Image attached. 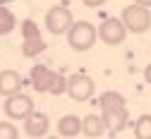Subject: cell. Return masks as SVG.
Segmentation results:
<instances>
[{
  "mask_svg": "<svg viewBox=\"0 0 151 139\" xmlns=\"http://www.w3.org/2000/svg\"><path fill=\"white\" fill-rule=\"evenodd\" d=\"M17 137H19V130L12 122H0V139H17Z\"/></svg>",
  "mask_w": 151,
  "mask_h": 139,
  "instance_id": "cell-17",
  "label": "cell"
},
{
  "mask_svg": "<svg viewBox=\"0 0 151 139\" xmlns=\"http://www.w3.org/2000/svg\"><path fill=\"white\" fill-rule=\"evenodd\" d=\"M58 134H63V137L82 134V117L79 115H63L58 122Z\"/></svg>",
  "mask_w": 151,
  "mask_h": 139,
  "instance_id": "cell-12",
  "label": "cell"
},
{
  "mask_svg": "<svg viewBox=\"0 0 151 139\" xmlns=\"http://www.w3.org/2000/svg\"><path fill=\"white\" fill-rule=\"evenodd\" d=\"M65 89H67V77H65V74H60V72H55L53 86H50V91H48V94H53V96H63V94H65Z\"/></svg>",
  "mask_w": 151,
  "mask_h": 139,
  "instance_id": "cell-16",
  "label": "cell"
},
{
  "mask_svg": "<svg viewBox=\"0 0 151 139\" xmlns=\"http://www.w3.org/2000/svg\"><path fill=\"white\" fill-rule=\"evenodd\" d=\"M67 34V43H70V48L72 50H89L93 43H96V27H93L91 22H72L70 24V29L65 31Z\"/></svg>",
  "mask_w": 151,
  "mask_h": 139,
  "instance_id": "cell-2",
  "label": "cell"
},
{
  "mask_svg": "<svg viewBox=\"0 0 151 139\" xmlns=\"http://www.w3.org/2000/svg\"><path fill=\"white\" fill-rule=\"evenodd\" d=\"M134 137L137 139H151V113H144L134 122Z\"/></svg>",
  "mask_w": 151,
  "mask_h": 139,
  "instance_id": "cell-15",
  "label": "cell"
},
{
  "mask_svg": "<svg viewBox=\"0 0 151 139\" xmlns=\"http://www.w3.org/2000/svg\"><path fill=\"white\" fill-rule=\"evenodd\" d=\"M82 132L86 137H101L106 132V125H103V117L101 115H84V120H82Z\"/></svg>",
  "mask_w": 151,
  "mask_h": 139,
  "instance_id": "cell-13",
  "label": "cell"
},
{
  "mask_svg": "<svg viewBox=\"0 0 151 139\" xmlns=\"http://www.w3.org/2000/svg\"><path fill=\"white\" fill-rule=\"evenodd\" d=\"M72 22H74V14H72V10L65 7V5H55V7H50V10L46 12V29H48L53 36L65 34Z\"/></svg>",
  "mask_w": 151,
  "mask_h": 139,
  "instance_id": "cell-7",
  "label": "cell"
},
{
  "mask_svg": "<svg viewBox=\"0 0 151 139\" xmlns=\"http://www.w3.org/2000/svg\"><path fill=\"white\" fill-rule=\"evenodd\" d=\"M144 79H146V84L151 86V65H146V67H144Z\"/></svg>",
  "mask_w": 151,
  "mask_h": 139,
  "instance_id": "cell-19",
  "label": "cell"
},
{
  "mask_svg": "<svg viewBox=\"0 0 151 139\" xmlns=\"http://www.w3.org/2000/svg\"><path fill=\"white\" fill-rule=\"evenodd\" d=\"M99 106L103 110V125L110 134H118L125 125H127V101L125 96L118 91H106L99 98Z\"/></svg>",
  "mask_w": 151,
  "mask_h": 139,
  "instance_id": "cell-1",
  "label": "cell"
},
{
  "mask_svg": "<svg viewBox=\"0 0 151 139\" xmlns=\"http://www.w3.org/2000/svg\"><path fill=\"white\" fill-rule=\"evenodd\" d=\"M65 91L70 94V98L84 103V101H89V98L93 96V91H96V84H93V79H91L89 74L77 72V74L67 77V89H65Z\"/></svg>",
  "mask_w": 151,
  "mask_h": 139,
  "instance_id": "cell-5",
  "label": "cell"
},
{
  "mask_svg": "<svg viewBox=\"0 0 151 139\" xmlns=\"http://www.w3.org/2000/svg\"><path fill=\"white\" fill-rule=\"evenodd\" d=\"M17 27V19H14V12L5 5H0V36L10 34L12 29Z\"/></svg>",
  "mask_w": 151,
  "mask_h": 139,
  "instance_id": "cell-14",
  "label": "cell"
},
{
  "mask_svg": "<svg viewBox=\"0 0 151 139\" xmlns=\"http://www.w3.org/2000/svg\"><path fill=\"white\" fill-rule=\"evenodd\" d=\"M22 38H24L22 53L27 58H39L46 50V41H43L41 27L36 24L34 19H24V22H22Z\"/></svg>",
  "mask_w": 151,
  "mask_h": 139,
  "instance_id": "cell-4",
  "label": "cell"
},
{
  "mask_svg": "<svg viewBox=\"0 0 151 139\" xmlns=\"http://www.w3.org/2000/svg\"><path fill=\"white\" fill-rule=\"evenodd\" d=\"M24 79L17 70H0V96H10L22 91Z\"/></svg>",
  "mask_w": 151,
  "mask_h": 139,
  "instance_id": "cell-11",
  "label": "cell"
},
{
  "mask_svg": "<svg viewBox=\"0 0 151 139\" xmlns=\"http://www.w3.org/2000/svg\"><path fill=\"white\" fill-rule=\"evenodd\" d=\"M7 3H10V0H0V5H7Z\"/></svg>",
  "mask_w": 151,
  "mask_h": 139,
  "instance_id": "cell-21",
  "label": "cell"
},
{
  "mask_svg": "<svg viewBox=\"0 0 151 139\" xmlns=\"http://www.w3.org/2000/svg\"><path fill=\"white\" fill-rule=\"evenodd\" d=\"M137 5H144V7H151V0H134Z\"/></svg>",
  "mask_w": 151,
  "mask_h": 139,
  "instance_id": "cell-20",
  "label": "cell"
},
{
  "mask_svg": "<svg viewBox=\"0 0 151 139\" xmlns=\"http://www.w3.org/2000/svg\"><path fill=\"white\" fill-rule=\"evenodd\" d=\"M122 24L127 31L132 34H144L151 29V10L144 7V5H137V3H132L127 7H122Z\"/></svg>",
  "mask_w": 151,
  "mask_h": 139,
  "instance_id": "cell-3",
  "label": "cell"
},
{
  "mask_svg": "<svg viewBox=\"0 0 151 139\" xmlns=\"http://www.w3.org/2000/svg\"><path fill=\"white\" fill-rule=\"evenodd\" d=\"M50 130V120L46 113H39V110H31L27 117H24V134L27 137H46Z\"/></svg>",
  "mask_w": 151,
  "mask_h": 139,
  "instance_id": "cell-10",
  "label": "cell"
},
{
  "mask_svg": "<svg viewBox=\"0 0 151 139\" xmlns=\"http://www.w3.org/2000/svg\"><path fill=\"white\" fill-rule=\"evenodd\" d=\"M3 108H5V115L10 117V120H24V117L34 110V101H31V96L17 91V94L7 96V101H5Z\"/></svg>",
  "mask_w": 151,
  "mask_h": 139,
  "instance_id": "cell-8",
  "label": "cell"
},
{
  "mask_svg": "<svg viewBox=\"0 0 151 139\" xmlns=\"http://www.w3.org/2000/svg\"><path fill=\"white\" fill-rule=\"evenodd\" d=\"M53 79H55V72L46 65H34L31 67V74H29V84L34 86V91L39 94H48L50 86H53Z\"/></svg>",
  "mask_w": 151,
  "mask_h": 139,
  "instance_id": "cell-9",
  "label": "cell"
},
{
  "mask_svg": "<svg viewBox=\"0 0 151 139\" xmlns=\"http://www.w3.org/2000/svg\"><path fill=\"white\" fill-rule=\"evenodd\" d=\"M82 3H84L86 7H101V5L108 3V0H82Z\"/></svg>",
  "mask_w": 151,
  "mask_h": 139,
  "instance_id": "cell-18",
  "label": "cell"
},
{
  "mask_svg": "<svg viewBox=\"0 0 151 139\" xmlns=\"http://www.w3.org/2000/svg\"><path fill=\"white\" fill-rule=\"evenodd\" d=\"M96 36L101 38L106 46H120L125 38H127V29H125V24H122V19L108 17V19H103L101 27L96 29Z\"/></svg>",
  "mask_w": 151,
  "mask_h": 139,
  "instance_id": "cell-6",
  "label": "cell"
}]
</instances>
